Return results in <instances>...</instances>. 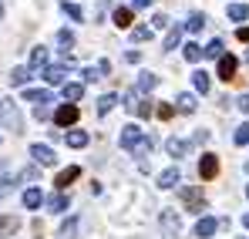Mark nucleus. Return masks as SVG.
<instances>
[{
    "label": "nucleus",
    "instance_id": "obj_33",
    "mask_svg": "<svg viewBox=\"0 0 249 239\" xmlns=\"http://www.w3.org/2000/svg\"><path fill=\"white\" fill-rule=\"evenodd\" d=\"M232 142H236V145H249V125H239V128H236Z\"/></svg>",
    "mask_w": 249,
    "mask_h": 239
},
{
    "label": "nucleus",
    "instance_id": "obj_48",
    "mask_svg": "<svg viewBox=\"0 0 249 239\" xmlns=\"http://www.w3.org/2000/svg\"><path fill=\"white\" fill-rule=\"evenodd\" d=\"M0 17H3V7H0Z\"/></svg>",
    "mask_w": 249,
    "mask_h": 239
},
{
    "label": "nucleus",
    "instance_id": "obj_25",
    "mask_svg": "<svg viewBox=\"0 0 249 239\" xmlns=\"http://www.w3.org/2000/svg\"><path fill=\"white\" fill-rule=\"evenodd\" d=\"M47 209H51V212H64V209H68V196H61V192L51 196V199H47Z\"/></svg>",
    "mask_w": 249,
    "mask_h": 239
},
{
    "label": "nucleus",
    "instance_id": "obj_17",
    "mask_svg": "<svg viewBox=\"0 0 249 239\" xmlns=\"http://www.w3.org/2000/svg\"><path fill=\"white\" fill-rule=\"evenodd\" d=\"M202 27H206V14H192V17L185 20V31H189V34H199Z\"/></svg>",
    "mask_w": 249,
    "mask_h": 239
},
{
    "label": "nucleus",
    "instance_id": "obj_27",
    "mask_svg": "<svg viewBox=\"0 0 249 239\" xmlns=\"http://www.w3.org/2000/svg\"><path fill=\"white\" fill-rule=\"evenodd\" d=\"M182 51H185V61H199V57H202V47H199L196 40H189Z\"/></svg>",
    "mask_w": 249,
    "mask_h": 239
},
{
    "label": "nucleus",
    "instance_id": "obj_49",
    "mask_svg": "<svg viewBox=\"0 0 249 239\" xmlns=\"http://www.w3.org/2000/svg\"><path fill=\"white\" fill-rule=\"evenodd\" d=\"M246 196H249V185H246Z\"/></svg>",
    "mask_w": 249,
    "mask_h": 239
},
{
    "label": "nucleus",
    "instance_id": "obj_19",
    "mask_svg": "<svg viewBox=\"0 0 249 239\" xmlns=\"http://www.w3.org/2000/svg\"><path fill=\"white\" fill-rule=\"evenodd\" d=\"M71 47H74V34H71V31H61V34H57V51L68 54Z\"/></svg>",
    "mask_w": 249,
    "mask_h": 239
},
{
    "label": "nucleus",
    "instance_id": "obj_42",
    "mask_svg": "<svg viewBox=\"0 0 249 239\" xmlns=\"http://www.w3.org/2000/svg\"><path fill=\"white\" fill-rule=\"evenodd\" d=\"M7 196H10V179L3 175V179H0V199H7Z\"/></svg>",
    "mask_w": 249,
    "mask_h": 239
},
{
    "label": "nucleus",
    "instance_id": "obj_24",
    "mask_svg": "<svg viewBox=\"0 0 249 239\" xmlns=\"http://www.w3.org/2000/svg\"><path fill=\"white\" fill-rule=\"evenodd\" d=\"M64 98L74 105L78 98H84V84H64Z\"/></svg>",
    "mask_w": 249,
    "mask_h": 239
},
{
    "label": "nucleus",
    "instance_id": "obj_26",
    "mask_svg": "<svg viewBox=\"0 0 249 239\" xmlns=\"http://www.w3.org/2000/svg\"><path fill=\"white\" fill-rule=\"evenodd\" d=\"M196 108H199V105H196L192 94H182V98H178V111H182V115H192Z\"/></svg>",
    "mask_w": 249,
    "mask_h": 239
},
{
    "label": "nucleus",
    "instance_id": "obj_40",
    "mask_svg": "<svg viewBox=\"0 0 249 239\" xmlns=\"http://www.w3.org/2000/svg\"><path fill=\"white\" fill-rule=\"evenodd\" d=\"M155 115H159V118H172V115H175V108H172V105H159V108H155Z\"/></svg>",
    "mask_w": 249,
    "mask_h": 239
},
{
    "label": "nucleus",
    "instance_id": "obj_30",
    "mask_svg": "<svg viewBox=\"0 0 249 239\" xmlns=\"http://www.w3.org/2000/svg\"><path fill=\"white\" fill-rule=\"evenodd\" d=\"M192 84H196V91L206 94V91H209V74H206V71H196V74H192Z\"/></svg>",
    "mask_w": 249,
    "mask_h": 239
},
{
    "label": "nucleus",
    "instance_id": "obj_12",
    "mask_svg": "<svg viewBox=\"0 0 249 239\" xmlns=\"http://www.w3.org/2000/svg\"><path fill=\"white\" fill-rule=\"evenodd\" d=\"M115 24H118V27H131V24H135V10H131V7H118V10H115Z\"/></svg>",
    "mask_w": 249,
    "mask_h": 239
},
{
    "label": "nucleus",
    "instance_id": "obj_23",
    "mask_svg": "<svg viewBox=\"0 0 249 239\" xmlns=\"http://www.w3.org/2000/svg\"><path fill=\"white\" fill-rule=\"evenodd\" d=\"M246 17H249L246 3H229V20H246Z\"/></svg>",
    "mask_w": 249,
    "mask_h": 239
},
{
    "label": "nucleus",
    "instance_id": "obj_16",
    "mask_svg": "<svg viewBox=\"0 0 249 239\" xmlns=\"http://www.w3.org/2000/svg\"><path fill=\"white\" fill-rule=\"evenodd\" d=\"M178 182V168H165L162 175H159V189H172Z\"/></svg>",
    "mask_w": 249,
    "mask_h": 239
},
{
    "label": "nucleus",
    "instance_id": "obj_45",
    "mask_svg": "<svg viewBox=\"0 0 249 239\" xmlns=\"http://www.w3.org/2000/svg\"><path fill=\"white\" fill-rule=\"evenodd\" d=\"M239 111H246V115H249V94H243V98H239Z\"/></svg>",
    "mask_w": 249,
    "mask_h": 239
},
{
    "label": "nucleus",
    "instance_id": "obj_37",
    "mask_svg": "<svg viewBox=\"0 0 249 239\" xmlns=\"http://www.w3.org/2000/svg\"><path fill=\"white\" fill-rule=\"evenodd\" d=\"M74 229H78V219H68V222L61 226V239H71V236H74Z\"/></svg>",
    "mask_w": 249,
    "mask_h": 239
},
{
    "label": "nucleus",
    "instance_id": "obj_36",
    "mask_svg": "<svg viewBox=\"0 0 249 239\" xmlns=\"http://www.w3.org/2000/svg\"><path fill=\"white\" fill-rule=\"evenodd\" d=\"M178 37H182V31H178V27H172V31L165 34V47H162V51H172V47L178 44Z\"/></svg>",
    "mask_w": 249,
    "mask_h": 239
},
{
    "label": "nucleus",
    "instance_id": "obj_4",
    "mask_svg": "<svg viewBox=\"0 0 249 239\" xmlns=\"http://www.w3.org/2000/svg\"><path fill=\"white\" fill-rule=\"evenodd\" d=\"M182 202L189 205V212H202V209H206L202 189H182Z\"/></svg>",
    "mask_w": 249,
    "mask_h": 239
},
{
    "label": "nucleus",
    "instance_id": "obj_44",
    "mask_svg": "<svg viewBox=\"0 0 249 239\" xmlns=\"http://www.w3.org/2000/svg\"><path fill=\"white\" fill-rule=\"evenodd\" d=\"M124 61H128V64H138V61H142V54H138V51H128V54H124Z\"/></svg>",
    "mask_w": 249,
    "mask_h": 239
},
{
    "label": "nucleus",
    "instance_id": "obj_34",
    "mask_svg": "<svg viewBox=\"0 0 249 239\" xmlns=\"http://www.w3.org/2000/svg\"><path fill=\"white\" fill-rule=\"evenodd\" d=\"M135 111H138V118H148V115H155V105L152 101H138Z\"/></svg>",
    "mask_w": 249,
    "mask_h": 239
},
{
    "label": "nucleus",
    "instance_id": "obj_39",
    "mask_svg": "<svg viewBox=\"0 0 249 239\" xmlns=\"http://www.w3.org/2000/svg\"><path fill=\"white\" fill-rule=\"evenodd\" d=\"M152 27H155V31H165V27H168V17H165V14H155V17H152Z\"/></svg>",
    "mask_w": 249,
    "mask_h": 239
},
{
    "label": "nucleus",
    "instance_id": "obj_46",
    "mask_svg": "<svg viewBox=\"0 0 249 239\" xmlns=\"http://www.w3.org/2000/svg\"><path fill=\"white\" fill-rule=\"evenodd\" d=\"M236 37H239V40H246V44H249V27H239V31H236Z\"/></svg>",
    "mask_w": 249,
    "mask_h": 239
},
{
    "label": "nucleus",
    "instance_id": "obj_18",
    "mask_svg": "<svg viewBox=\"0 0 249 239\" xmlns=\"http://www.w3.org/2000/svg\"><path fill=\"white\" fill-rule=\"evenodd\" d=\"M41 202H44L41 189H27V192H24V209H37Z\"/></svg>",
    "mask_w": 249,
    "mask_h": 239
},
{
    "label": "nucleus",
    "instance_id": "obj_43",
    "mask_svg": "<svg viewBox=\"0 0 249 239\" xmlns=\"http://www.w3.org/2000/svg\"><path fill=\"white\" fill-rule=\"evenodd\" d=\"M152 3H155V0H128L131 10H138V7H152Z\"/></svg>",
    "mask_w": 249,
    "mask_h": 239
},
{
    "label": "nucleus",
    "instance_id": "obj_32",
    "mask_svg": "<svg viewBox=\"0 0 249 239\" xmlns=\"http://www.w3.org/2000/svg\"><path fill=\"white\" fill-rule=\"evenodd\" d=\"M165 148H168V155H175V159H182V155H185V142H178V138H172Z\"/></svg>",
    "mask_w": 249,
    "mask_h": 239
},
{
    "label": "nucleus",
    "instance_id": "obj_20",
    "mask_svg": "<svg viewBox=\"0 0 249 239\" xmlns=\"http://www.w3.org/2000/svg\"><path fill=\"white\" fill-rule=\"evenodd\" d=\"M202 57H222V40L219 37H212L206 44V47H202Z\"/></svg>",
    "mask_w": 249,
    "mask_h": 239
},
{
    "label": "nucleus",
    "instance_id": "obj_15",
    "mask_svg": "<svg viewBox=\"0 0 249 239\" xmlns=\"http://www.w3.org/2000/svg\"><path fill=\"white\" fill-rule=\"evenodd\" d=\"M31 71L34 68H47V47H34V54H31V64H27Z\"/></svg>",
    "mask_w": 249,
    "mask_h": 239
},
{
    "label": "nucleus",
    "instance_id": "obj_2",
    "mask_svg": "<svg viewBox=\"0 0 249 239\" xmlns=\"http://www.w3.org/2000/svg\"><path fill=\"white\" fill-rule=\"evenodd\" d=\"M0 121H7V128L20 131V111H17V105L10 98H0Z\"/></svg>",
    "mask_w": 249,
    "mask_h": 239
},
{
    "label": "nucleus",
    "instance_id": "obj_22",
    "mask_svg": "<svg viewBox=\"0 0 249 239\" xmlns=\"http://www.w3.org/2000/svg\"><path fill=\"white\" fill-rule=\"evenodd\" d=\"M155 84H159V78H155L152 71H142V74H138V91H152Z\"/></svg>",
    "mask_w": 249,
    "mask_h": 239
},
{
    "label": "nucleus",
    "instance_id": "obj_31",
    "mask_svg": "<svg viewBox=\"0 0 249 239\" xmlns=\"http://www.w3.org/2000/svg\"><path fill=\"white\" fill-rule=\"evenodd\" d=\"M148 37H152V27H131V44H135V40L145 44Z\"/></svg>",
    "mask_w": 249,
    "mask_h": 239
},
{
    "label": "nucleus",
    "instance_id": "obj_6",
    "mask_svg": "<svg viewBox=\"0 0 249 239\" xmlns=\"http://www.w3.org/2000/svg\"><path fill=\"white\" fill-rule=\"evenodd\" d=\"M236 68H239V61H236L232 54H222V57H219V78H222V81L236 78Z\"/></svg>",
    "mask_w": 249,
    "mask_h": 239
},
{
    "label": "nucleus",
    "instance_id": "obj_1",
    "mask_svg": "<svg viewBox=\"0 0 249 239\" xmlns=\"http://www.w3.org/2000/svg\"><path fill=\"white\" fill-rule=\"evenodd\" d=\"M122 148L142 155V152H148V148H152V142H148V138H142V128H138V125H128V128L122 131Z\"/></svg>",
    "mask_w": 249,
    "mask_h": 239
},
{
    "label": "nucleus",
    "instance_id": "obj_41",
    "mask_svg": "<svg viewBox=\"0 0 249 239\" xmlns=\"http://www.w3.org/2000/svg\"><path fill=\"white\" fill-rule=\"evenodd\" d=\"M81 74H84V81H88V84H91V81H98V78H101V71H98V68H84Z\"/></svg>",
    "mask_w": 249,
    "mask_h": 239
},
{
    "label": "nucleus",
    "instance_id": "obj_35",
    "mask_svg": "<svg viewBox=\"0 0 249 239\" xmlns=\"http://www.w3.org/2000/svg\"><path fill=\"white\" fill-rule=\"evenodd\" d=\"M17 226H20V222H17L14 216H0V233H14Z\"/></svg>",
    "mask_w": 249,
    "mask_h": 239
},
{
    "label": "nucleus",
    "instance_id": "obj_28",
    "mask_svg": "<svg viewBox=\"0 0 249 239\" xmlns=\"http://www.w3.org/2000/svg\"><path fill=\"white\" fill-rule=\"evenodd\" d=\"M115 101H118V94H105V98L98 101V115H108V111L115 108Z\"/></svg>",
    "mask_w": 249,
    "mask_h": 239
},
{
    "label": "nucleus",
    "instance_id": "obj_5",
    "mask_svg": "<svg viewBox=\"0 0 249 239\" xmlns=\"http://www.w3.org/2000/svg\"><path fill=\"white\" fill-rule=\"evenodd\" d=\"M31 155H34L37 165H54V162H57L54 148H51V145H41V142H37V145H31Z\"/></svg>",
    "mask_w": 249,
    "mask_h": 239
},
{
    "label": "nucleus",
    "instance_id": "obj_3",
    "mask_svg": "<svg viewBox=\"0 0 249 239\" xmlns=\"http://www.w3.org/2000/svg\"><path fill=\"white\" fill-rule=\"evenodd\" d=\"M78 118H81V111H78V105H61V108L54 111V125H61V128H68V125H74Z\"/></svg>",
    "mask_w": 249,
    "mask_h": 239
},
{
    "label": "nucleus",
    "instance_id": "obj_11",
    "mask_svg": "<svg viewBox=\"0 0 249 239\" xmlns=\"http://www.w3.org/2000/svg\"><path fill=\"white\" fill-rule=\"evenodd\" d=\"M64 74H68V71H64L61 64H47V68H44V81H47V84H64Z\"/></svg>",
    "mask_w": 249,
    "mask_h": 239
},
{
    "label": "nucleus",
    "instance_id": "obj_8",
    "mask_svg": "<svg viewBox=\"0 0 249 239\" xmlns=\"http://www.w3.org/2000/svg\"><path fill=\"white\" fill-rule=\"evenodd\" d=\"M78 179H81V168H78V165H71V168H64V172H57V179H54V185H57V189H68V185H71V182H78Z\"/></svg>",
    "mask_w": 249,
    "mask_h": 239
},
{
    "label": "nucleus",
    "instance_id": "obj_10",
    "mask_svg": "<svg viewBox=\"0 0 249 239\" xmlns=\"http://www.w3.org/2000/svg\"><path fill=\"white\" fill-rule=\"evenodd\" d=\"M219 226H222L219 219H199V222H196V236H199V239H209L215 229H219Z\"/></svg>",
    "mask_w": 249,
    "mask_h": 239
},
{
    "label": "nucleus",
    "instance_id": "obj_21",
    "mask_svg": "<svg viewBox=\"0 0 249 239\" xmlns=\"http://www.w3.org/2000/svg\"><path fill=\"white\" fill-rule=\"evenodd\" d=\"M31 74H34L31 68H14V71H10V84H27Z\"/></svg>",
    "mask_w": 249,
    "mask_h": 239
},
{
    "label": "nucleus",
    "instance_id": "obj_47",
    "mask_svg": "<svg viewBox=\"0 0 249 239\" xmlns=\"http://www.w3.org/2000/svg\"><path fill=\"white\" fill-rule=\"evenodd\" d=\"M243 226H246V229H249V212H246V216H243Z\"/></svg>",
    "mask_w": 249,
    "mask_h": 239
},
{
    "label": "nucleus",
    "instance_id": "obj_29",
    "mask_svg": "<svg viewBox=\"0 0 249 239\" xmlns=\"http://www.w3.org/2000/svg\"><path fill=\"white\" fill-rule=\"evenodd\" d=\"M61 10H64L71 20H84V14H81V7H78V3H68V0H64V3H61Z\"/></svg>",
    "mask_w": 249,
    "mask_h": 239
},
{
    "label": "nucleus",
    "instance_id": "obj_38",
    "mask_svg": "<svg viewBox=\"0 0 249 239\" xmlns=\"http://www.w3.org/2000/svg\"><path fill=\"white\" fill-rule=\"evenodd\" d=\"M37 175H41V172H37V165H27V168L20 172V179H24V182H37Z\"/></svg>",
    "mask_w": 249,
    "mask_h": 239
},
{
    "label": "nucleus",
    "instance_id": "obj_7",
    "mask_svg": "<svg viewBox=\"0 0 249 239\" xmlns=\"http://www.w3.org/2000/svg\"><path fill=\"white\" fill-rule=\"evenodd\" d=\"M162 233L168 239L178 236V216H175V209H162Z\"/></svg>",
    "mask_w": 249,
    "mask_h": 239
},
{
    "label": "nucleus",
    "instance_id": "obj_13",
    "mask_svg": "<svg viewBox=\"0 0 249 239\" xmlns=\"http://www.w3.org/2000/svg\"><path fill=\"white\" fill-rule=\"evenodd\" d=\"M24 101H31V105H44V101H51V94L41 91V88H27V91H24Z\"/></svg>",
    "mask_w": 249,
    "mask_h": 239
},
{
    "label": "nucleus",
    "instance_id": "obj_14",
    "mask_svg": "<svg viewBox=\"0 0 249 239\" xmlns=\"http://www.w3.org/2000/svg\"><path fill=\"white\" fill-rule=\"evenodd\" d=\"M68 145H71V148H84V145H88V131L71 128V131H68Z\"/></svg>",
    "mask_w": 249,
    "mask_h": 239
},
{
    "label": "nucleus",
    "instance_id": "obj_9",
    "mask_svg": "<svg viewBox=\"0 0 249 239\" xmlns=\"http://www.w3.org/2000/svg\"><path fill=\"white\" fill-rule=\"evenodd\" d=\"M215 172H219V159H215V155H202V162H199V175H202V179H215Z\"/></svg>",
    "mask_w": 249,
    "mask_h": 239
}]
</instances>
